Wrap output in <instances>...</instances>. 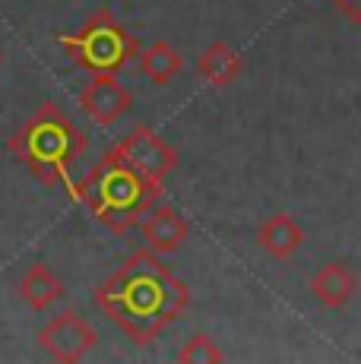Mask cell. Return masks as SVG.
<instances>
[{
    "label": "cell",
    "instance_id": "cell-14",
    "mask_svg": "<svg viewBox=\"0 0 361 364\" xmlns=\"http://www.w3.org/2000/svg\"><path fill=\"white\" fill-rule=\"evenodd\" d=\"M178 361L180 364H219V361H225V352L219 348V342L212 339V336L197 333L180 346Z\"/></svg>",
    "mask_w": 361,
    "mask_h": 364
},
{
    "label": "cell",
    "instance_id": "cell-12",
    "mask_svg": "<svg viewBox=\"0 0 361 364\" xmlns=\"http://www.w3.org/2000/svg\"><path fill=\"white\" fill-rule=\"evenodd\" d=\"M16 291L32 311H48V307L58 304V301L67 295L64 282H60L45 263H32L29 269L23 272V279H19Z\"/></svg>",
    "mask_w": 361,
    "mask_h": 364
},
{
    "label": "cell",
    "instance_id": "cell-10",
    "mask_svg": "<svg viewBox=\"0 0 361 364\" xmlns=\"http://www.w3.org/2000/svg\"><path fill=\"white\" fill-rule=\"evenodd\" d=\"M241 73H244V58H241L228 41H212V45L203 48L197 58V76L210 89L232 86Z\"/></svg>",
    "mask_w": 361,
    "mask_h": 364
},
{
    "label": "cell",
    "instance_id": "cell-7",
    "mask_svg": "<svg viewBox=\"0 0 361 364\" xmlns=\"http://www.w3.org/2000/svg\"><path fill=\"white\" fill-rule=\"evenodd\" d=\"M80 105L99 127H111L130 111L134 95L114 73H92V80L80 92Z\"/></svg>",
    "mask_w": 361,
    "mask_h": 364
},
{
    "label": "cell",
    "instance_id": "cell-2",
    "mask_svg": "<svg viewBox=\"0 0 361 364\" xmlns=\"http://www.w3.org/2000/svg\"><path fill=\"white\" fill-rule=\"evenodd\" d=\"M162 187L165 184L143 178L114 149H108L99 159V165L73 187V200H80L108 232L127 235L134 225H140L143 215L158 203Z\"/></svg>",
    "mask_w": 361,
    "mask_h": 364
},
{
    "label": "cell",
    "instance_id": "cell-4",
    "mask_svg": "<svg viewBox=\"0 0 361 364\" xmlns=\"http://www.w3.org/2000/svg\"><path fill=\"white\" fill-rule=\"evenodd\" d=\"M58 45L76 67L89 70V73H121L140 54L136 38L105 6L95 10L76 32H60Z\"/></svg>",
    "mask_w": 361,
    "mask_h": 364
},
{
    "label": "cell",
    "instance_id": "cell-5",
    "mask_svg": "<svg viewBox=\"0 0 361 364\" xmlns=\"http://www.w3.org/2000/svg\"><path fill=\"white\" fill-rule=\"evenodd\" d=\"M114 152L130 168H136L143 178L156 181V184H165V178L178 168V149L168 146L156 130L146 127V124L134 127L124 139H117Z\"/></svg>",
    "mask_w": 361,
    "mask_h": 364
},
{
    "label": "cell",
    "instance_id": "cell-3",
    "mask_svg": "<svg viewBox=\"0 0 361 364\" xmlns=\"http://www.w3.org/2000/svg\"><path fill=\"white\" fill-rule=\"evenodd\" d=\"M89 139L64 108L54 102H45L29 121L10 136V152L19 165H26L32 174L48 187H64L73 197L70 168L82 159Z\"/></svg>",
    "mask_w": 361,
    "mask_h": 364
},
{
    "label": "cell",
    "instance_id": "cell-15",
    "mask_svg": "<svg viewBox=\"0 0 361 364\" xmlns=\"http://www.w3.org/2000/svg\"><path fill=\"white\" fill-rule=\"evenodd\" d=\"M333 6H336L339 13H343L349 23H355V26H361V0H330Z\"/></svg>",
    "mask_w": 361,
    "mask_h": 364
},
{
    "label": "cell",
    "instance_id": "cell-9",
    "mask_svg": "<svg viewBox=\"0 0 361 364\" xmlns=\"http://www.w3.org/2000/svg\"><path fill=\"white\" fill-rule=\"evenodd\" d=\"M358 285H361L358 272L345 263H326L323 269L311 279V291H314L317 301H320L323 307H330V311H343V307L358 295Z\"/></svg>",
    "mask_w": 361,
    "mask_h": 364
},
{
    "label": "cell",
    "instance_id": "cell-11",
    "mask_svg": "<svg viewBox=\"0 0 361 364\" xmlns=\"http://www.w3.org/2000/svg\"><path fill=\"white\" fill-rule=\"evenodd\" d=\"M257 244H260L269 257H276V260H289V257H295L298 250L304 247V228L295 215L276 213L260 225Z\"/></svg>",
    "mask_w": 361,
    "mask_h": 364
},
{
    "label": "cell",
    "instance_id": "cell-1",
    "mask_svg": "<svg viewBox=\"0 0 361 364\" xmlns=\"http://www.w3.org/2000/svg\"><path fill=\"white\" fill-rule=\"evenodd\" d=\"M95 304L136 346H149L190 307V289L156 250H134L95 289Z\"/></svg>",
    "mask_w": 361,
    "mask_h": 364
},
{
    "label": "cell",
    "instance_id": "cell-8",
    "mask_svg": "<svg viewBox=\"0 0 361 364\" xmlns=\"http://www.w3.org/2000/svg\"><path fill=\"white\" fill-rule=\"evenodd\" d=\"M140 232L149 250H156V254H175L180 244L187 241V235H190V225H187V219L175 206L156 203L140 219Z\"/></svg>",
    "mask_w": 361,
    "mask_h": 364
},
{
    "label": "cell",
    "instance_id": "cell-13",
    "mask_svg": "<svg viewBox=\"0 0 361 364\" xmlns=\"http://www.w3.org/2000/svg\"><path fill=\"white\" fill-rule=\"evenodd\" d=\"M140 70L143 76L149 82H156V86H165V82H171L175 76L184 70V58L175 51V45H168L165 38L152 41V45H146L140 54Z\"/></svg>",
    "mask_w": 361,
    "mask_h": 364
},
{
    "label": "cell",
    "instance_id": "cell-16",
    "mask_svg": "<svg viewBox=\"0 0 361 364\" xmlns=\"http://www.w3.org/2000/svg\"><path fill=\"white\" fill-rule=\"evenodd\" d=\"M0 60H4V54H0Z\"/></svg>",
    "mask_w": 361,
    "mask_h": 364
},
{
    "label": "cell",
    "instance_id": "cell-6",
    "mask_svg": "<svg viewBox=\"0 0 361 364\" xmlns=\"http://www.w3.org/2000/svg\"><path fill=\"white\" fill-rule=\"evenodd\" d=\"M41 352H48L54 361L60 364H76L82 361L95 346H99V333L86 317L73 311H64L60 317H54L45 330L38 333Z\"/></svg>",
    "mask_w": 361,
    "mask_h": 364
}]
</instances>
